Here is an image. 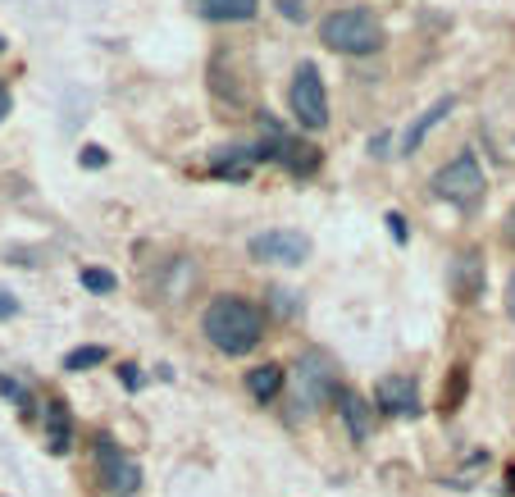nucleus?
Instances as JSON below:
<instances>
[{
	"mask_svg": "<svg viewBox=\"0 0 515 497\" xmlns=\"http://www.w3.org/2000/svg\"><path fill=\"white\" fill-rule=\"evenodd\" d=\"M201 333L210 338V347H219L224 357H247L251 347H260L265 338V315L247 302V297H214L201 311Z\"/></svg>",
	"mask_w": 515,
	"mask_h": 497,
	"instance_id": "f257e3e1",
	"label": "nucleus"
},
{
	"mask_svg": "<svg viewBox=\"0 0 515 497\" xmlns=\"http://www.w3.org/2000/svg\"><path fill=\"white\" fill-rule=\"evenodd\" d=\"M320 37L338 55H379L384 41H388L384 23L370 10H333V14H324Z\"/></svg>",
	"mask_w": 515,
	"mask_h": 497,
	"instance_id": "f03ea898",
	"label": "nucleus"
},
{
	"mask_svg": "<svg viewBox=\"0 0 515 497\" xmlns=\"http://www.w3.org/2000/svg\"><path fill=\"white\" fill-rule=\"evenodd\" d=\"M429 192H433L438 201L456 205V210H470V205L483 201V192H488V174H483V165H479L474 151H461L456 160H447L443 169L429 178Z\"/></svg>",
	"mask_w": 515,
	"mask_h": 497,
	"instance_id": "7ed1b4c3",
	"label": "nucleus"
},
{
	"mask_svg": "<svg viewBox=\"0 0 515 497\" xmlns=\"http://www.w3.org/2000/svg\"><path fill=\"white\" fill-rule=\"evenodd\" d=\"M292 388H297V402L306 411H320V406L338 402V393H342L338 370H333V361L324 357L320 347H311V351L297 357V366H292Z\"/></svg>",
	"mask_w": 515,
	"mask_h": 497,
	"instance_id": "20e7f679",
	"label": "nucleus"
},
{
	"mask_svg": "<svg viewBox=\"0 0 515 497\" xmlns=\"http://www.w3.org/2000/svg\"><path fill=\"white\" fill-rule=\"evenodd\" d=\"M260 128H265V141H260V147H265L269 160H278L292 178H311V174L320 169V160H324L320 147H311V141H302V137H287L269 114H260Z\"/></svg>",
	"mask_w": 515,
	"mask_h": 497,
	"instance_id": "39448f33",
	"label": "nucleus"
},
{
	"mask_svg": "<svg viewBox=\"0 0 515 497\" xmlns=\"http://www.w3.org/2000/svg\"><path fill=\"white\" fill-rule=\"evenodd\" d=\"M287 101H292V114H297L302 128H324L329 123V92H324V78L311 59L297 64V74H292V87H287Z\"/></svg>",
	"mask_w": 515,
	"mask_h": 497,
	"instance_id": "423d86ee",
	"label": "nucleus"
},
{
	"mask_svg": "<svg viewBox=\"0 0 515 497\" xmlns=\"http://www.w3.org/2000/svg\"><path fill=\"white\" fill-rule=\"evenodd\" d=\"M96 474H101V488L114 492V497H132L141 488V461H132L110 434L96 438Z\"/></svg>",
	"mask_w": 515,
	"mask_h": 497,
	"instance_id": "0eeeda50",
	"label": "nucleus"
},
{
	"mask_svg": "<svg viewBox=\"0 0 515 497\" xmlns=\"http://www.w3.org/2000/svg\"><path fill=\"white\" fill-rule=\"evenodd\" d=\"M247 256L260 265H306L311 260V238L302 229H265L247 242Z\"/></svg>",
	"mask_w": 515,
	"mask_h": 497,
	"instance_id": "6e6552de",
	"label": "nucleus"
},
{
	"mask_svg": "<svg viewBox=\"0 0 515 497\" xmlns=\"http://www.w3.org/2000/svg\"><path fill=\"white\" fill-rule=\"evenodd\" d=\"M375 411H384V415H402V420H415V415L424 411L415 379H411V375H388V379L379 384V393H375Z\"/></svg>",
	"mask_w": 515,
	"mask_h": 497,
	"instance_id": "1a4fd4ad",
	"label": "nucleus"
},
{
	"mask_svg": "<svg viewBox=\"0 0 515 497\" xmlns=\"http://www.w3.org/2000/svg\"><path fill=\"white\" fill-rule=\"evenodd\" d=\"M260 160H269V151L260 147V141H251V147H224V151H214L210 169H214V178L242 183V178H251V169H256Z\"/></svg>",
	"mask_w": 515,
	"mask_h": 497,
	"instance_id": "9d476101",
	"label": "nucleus"
},
{
	"mask_svg": "<svg viewBox=\"0 0 515 497\" xmlns=\"http://www.w3.org/2000/svg\"><path fill=\"white\" fill-rule=\"evenodd\" d=\"M452 110H456V96H438L429 110H420V114H415V123H411V128L397 137V156H415V151L424 147V137H429L438 123H443Z\"/></svg>",
	"mask_w": 515,
	"mask_h": 497,
	"instance_id": "9b49d317",
	"label": "nucleus"
},
{
	"mask_svg": "<svg viewBox=\"0 0 515 497\" xmlns=\"http://www.w3.org/2000/svg\"><path fill=\"white\" fill-rule=\"evenodd\" d=\"M479 293H483V256L461 251L452 260V297L456 302H479Z\"/></svg>",
	"mask_w": 515,
	"mask_h": 497,
	"instance_id": "f8f14e48",
	"label": "nucleus"
},
{
	"mask_svg": "<svg viewBox=\"0 0 515 497\" xmlns=\"http://www.w3.org/2000/svg\"><path fill=\"white\" fill-rule=\"evenodd\" d=\"M338 411H342V424H347L351 443H365V438H370V429H375V402H365L360 393L342 388V393H338Z\"/></svg>",
	"mask_w": 515,
	"mask_h": 497,
	"instance_id": "ddd939ff",
	"label": "nucleus"
},
{
	"mask_svg": "<svg viewBox=\"0 0 515 497\" xmlns=\"http://www.w3.org/2000/svg\"><path fill=\"white\" fill-rule=\"evenodd\" d=\"M192 10L210 23H247L256 19L260 0H192Z\"/></svg>",
	"mask_w": 515,
	"mask_h": 497,
	"instance_id": "4468645a",
	"label": "nucleus"
},
{
	"mask_svg": "<svg viewBox=\"0 0 515 497\" xmlns=\"http://www.w3.org/2000/svg\"><path fill=\"white\" fill-rule=\"evenodd\" d=\"M68 447H73V415L64 402H46V452L68 456Z\"/></svg>",
	"mask_w": 515,
	"mask_h": 497,
	"instance_id": "2eb2a0df",
	"label": "nucleus"
},
{
	"mask_svg": "<svg viewBox=\"0 0 515 497\" xmlns=\"http://www.w3.org/2000/svg\"><path fill=\"white\" fill-rule=\"evenodd\" d=\"M283 384H287V370H283V366H274V361H265V366L247 370V393H251L256 402H274V397L283 393Z\"/></svg>",
	"mask_w": 515,
	"mask_h": 497,
	"instance_id": "dca6fc26",
	"label": "nucleus"
},
{
	"mask_svg": "<svg viewBox=\"0 0 515 497\" xmlns=\"http://www.w3.org/2000/svg\"><path fill=\"white\" fill-rule=\"evenodd\" d=\"M105 361H110V347H96V342H92V347H73L68 357H64V370H68V375H83V370H96V366H105Z\"/></svg>",
	"mask_w": 515,
	"mask_h": 497,
	"instance_id": "f3484780",
	"label": "nucleus"
},
{
	"mask_svg": "<svg viewBox=\"0 0 515 497\" xmlns=\"http://www.w3.org/2000/svg\"><path fill=\"white\" fill-rule=\"evenodd\" d=\"M465 393H470V366H452V379H447V388H443V406L447 415L452 411H461V402H465Z\"/></svg>",
	"mask_w": 515,
	"mask_h": 497,
	"instance_id": "a211bd4d",
	"label": "nucleus"
},
{
	"mask_svg": "<svg viewBox=\"0 0 515 497\" xmlns=\"http://www.w3.org/2000/svg\"><path fill=\"white\" fill-rule=\"evenodd\" d=\"M78 278H83V288H87V293H96V297H105V293H114V288H119V278H114L110 269H96V265H87Z\"/></svg>",
	"mask_w": 515,
	"mask_h": 497,
	"instance_id": "6ab92c4d",
	"label": "nucleus"
},
{
	"mask_svg": "<svg viewBox=\"0 0 515 497\" xmlns=\"http://www.w3.org/2000/svg\"><path fill=\"white\" fill-rule=\"evenodd\" d=\"M0 393H5L10 402H19V411H23V415H32V397L23 393V384H19V379H10V375H0Z\"/></svg>",
	"mask_w": 515,
	"mask_h": 497,
	"instance_id": "aec40b11",
	"label": "nucleus"
},
{
	"mask_svg": "<svg viewBox=\"0 0 515 497\" xmlns=\"http://www.w3.org/2000/svg\"><path fill=\"white\" fill-rule=\"evenodd\" d=\"M388 233H393V242H406L411 238V224H406V215H397V210H388Z\"/></svg>",
	"mask_w": 515,
	"mask_h": 497,
	"instance_id": "412c9836",
	"label": "nucleus"
},
{
	"mask_svg": "<svg viewBox=\"0 0 515 497\" xmlns=\"http://www.w3.org/2000/svg\"><path fill=\"white\" fill-rule=\"evenodd\" d=\"M269 297H274V311H278L283 320H287V315H297V302H292V297H297V293H283V288H274Z\"/></svg>",
	"mask_w": 515,
	"mask_h": 497,
	"instance_id": "4be33fe9",
	"label": "nucleus"
},
{
	"mask_svg": "<svg viewBox=\"0 0 515 497\" xmlns=\"http://www.w3.org/2000/svg\"><path fill=\"white\" fill-rule=\"evenodd\" d=\"M78 160H83V169H101V165L110 160V151H105V147H83Z\"/></svg>",
	"mask_w": 515,
	"mask_h": 497,
	"instance_id": "5701e85b",
	"label": "nucleus"
},
{
	"mask_svg": "<svg viewBox=\"0 0 515 497\" xmlns=\"http://www.w3.org/2000/svg\"><path fill=\"white\" fill-rule=\"evenodd\" d=\"M278 14L292 19V23H302L306 19V5H302V0H278Z\"/></svg>",
	"mask_w": 515,
	"mask_h": 497,
	"instance_id": "b1692460",
	"label": "nucleus"
},
{
	"mask_svg": "<svg viewBox=\"0 0 515 497\" xmlns=\"http://www.w3.org/2000/svg\"><path fill=\"white\" fill-rule=\"evenodd\" d=\"M14 315H19V297L0 288V320H14Z\"/></svg>",
	"mask_w": 515,
	"mask_h": 497,
	"instance_id": "393cba45",
	"label": "nucleus"
},
{
	"mask_svg": "<svg viewBox=\"0 0 515 497\" xmlns=\"http://www.w3.org/2000/svg\"><path fill=\"white\" fill-rule=\"evenodd\" d=\"M119 379H123V388H141V370L137 366H119Z\"/></svg>",
	"mask_w": 515,
	"mask_h": 497,
	"instance_id": "a878e982",
	"label": "nucleus"
},
{
	"mask_svg": "<svg viewBox=\"0 0 515 497\" xmlns=\"http://www.w3.org/2000/svg\"><path fill=\"white\" fill-rule=\"evenodd\" d=\"M501 242H506V247H515V205L506 210V224H501Z\"/></svg>",
	"mask_w": 515,
	"mask_h": 497,
	"instance_id": "bb28decb",
	"label": "nucleus"
},
{
	"mask_svg": "<svg viewBox=\"0 0 515 497\" xmlns=\"http://www.w3.org/2000/svg\"><path fill=\"white\" fill-rule=\"evenodd\" d=\"M506 315L515 320V274H510V283H506Z\"/></svg>",
	"mask_w": 515,
	"mask_h": 497,
	"instance_id": "cd10ccee",
	"label": "nucleus"
},
{
	"mask_svg": "<svg viewBox=\"0 0 515 497\" xmlns=\"http://www.w3.org/2000/svg\"><path fill=\"white\" fill-rule=\"evenodd\" d=\"M10 105H14V101H10V92H5V83H0V119H5V114H10Z\"/></svg>",
	"mask_w": 515,
	"mask_h": 497,
	"instance_id": "c85d7f7f",
	"label": "nucleus"
},
{
	"mask_svg": "<svg viewBox=\"0 0 515 497\" xmlns=\"http://www.w3.org/2000/svg\"><path fill=\"white\" fill-rule=\"evenodd\" d=\"M506 492H515V470H506Z\"/></svg>",
	"mask_w": 515,
	"mask_h": 497,
	"instance_id": "c756f323",
	"label": "nucleus"
},
{
	"mask_svg": "<svg viewBox=\"0 0 515 497\" xmlns=\"http://www.w3.org/2000/svg\"><path fill=\"white\" fill-rule=\"evenodd\" d=\"M5 46H10V41H5V37H0V55H5Z\"/></svg>",
	"mask_w": 515,
	"mask_h": 497,
	"instance_id": "7c9ffc66",
	"label": "nucleus"
}]
</instances>
